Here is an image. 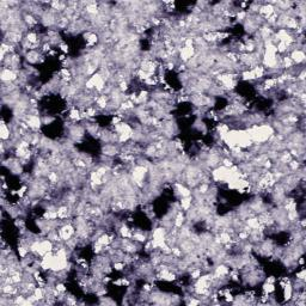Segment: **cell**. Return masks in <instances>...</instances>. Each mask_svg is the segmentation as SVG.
<instances>
[{
	"label": "cell",
	"instance_id": "obj_5",
	"mask_svg": "<svg viewBox=\"0 0 306 306\" xmlns=\"http://www.w3.org/2000/svg\"><path fill=\"white\" fill-rule=\"evenodd\" d=\"M58 47L61 49L62 53H68V50H70V49H68V44H66V43H63V42H61Z\"/></svg>",
	"mask_w": 306,
	"mask_h": 306
},
{
	"label": "cell",
	"instance_id": "obj_1",
	"mask_svg": "<svg viewBox=\"0 0 306 306\" xmlns=\"http://www.w3.org/2000/svg\"><path fill=\"white\" fill-rule=\"evenodd\" d=\"M289 58L292 59L293 63L300 65V63H303L305 61V53H304L303 49H294L293 51H291Z\"/></svg>",
	"mask_w": 306,
	"mask_h": 306
},
{
	"label": "cell",
	"instance_id": "obj_6",
	"mask_svg": "<svg viewBox=\"0 0 306 306\" xmlns=\"http://www.w3.org/2000/svg\"><path fill=\"white\" fill-rule=\"evenodd\" d=\"M297 279H299V280H304V281H305V269H301V271L297 273Z\"/></svg>",
	"mask_w": 306,
	"mask_h": 306
},
{
	"label": "cell",
	"instance_id": "obj_3",
	"mask_svg": "<svg viewBox=\"0 0 306 306\" xmlns=\"http://www.w3.org/2000/svg\"><path fill=\"white\" fill-rule=\"evenodd\" d=\"M274 291H275V285L274 283H271V282H264V285H263V293L271 294Z\"/></svg>",
	"mask_w": 306,
	"mask_h": 306
},
{
	"label": "cell",
	"instance_id": "obj_4",
	"mask_svg": "<svg viewBox=\"0 0 306 306\" xmlns=\"http://www.w3.org/2000/svg\"><path fill=\"white\" fill-rule=\"evenodd\" d=\"M41 120H42V124H44V126L51 124V123L55 121V119L53 116H50V115H43V116H41Z\"/></svg>",
	"mask_w": 306,
	"mask_h": 306
},
{
	"label": "cell",
	"instance_id": "obj_2",
	"mask_svg": "<svg viewBox=\"0 0 306 306\" xmlns=\"http://www.w3.org/2000/svg\"><path fill=\"white\" fill-rule=\"evenodd\" d=\"M242 79L245 80V81H254V80H256V77H255V74L252 72V70H246L244 72H242Z\"/></svg>",
	"mask_w": 306,
	"mask_h": 306
}]
</instances>
